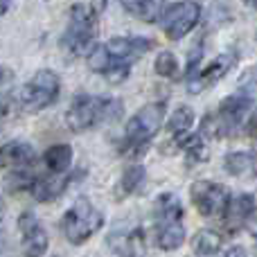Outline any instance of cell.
Returning a JSON list of instances; mask_svg holds the SVG:
<instances>
[{
  "label": "cell",
  "instance_id": "cell-1",
  "mask_svg": "<svg viewBox=\"0 0 257 257\" xmlns=\"http://www.w3.org/2000/svg\"><path fill=\"white\" fill-rule=\"evenodd\" d=\"M154 48V41L145 36H115L106 45H95L88 54V66L93 72L104 75L111 84L126 79L131 63Z\"/></svg>",
  "mask_w": 257,
  "mask_h": 257
},
{
  "label": "cell",
  "instance_id": "cell-2",
  "mask_svg": "<svg viewBox=\"0 0 257 257\" xmlns=\"http://www.w3.org/2000/svg\"><path fill=\"white\" fill-rule=\"evenodd\" d=\"M124 106L120 99L99 97V95H77L66 111V124L72 131H88L104 122H113L122 117Z\"/></svg>",
  "mask_w": 257,
  "mask_h": 257
},
{
  "label": "cell",
  "instance_id": "cell-3",
  "mask_svg": "<svg viewBox=\"0 0 257 257\" xmlns=\"http://www.w3.org/2000/svg\"><path fill=\"white\" fill-rule=\"evenodd\" d=\"M99 3H104V0H95L93 5H72L70 23H68V30L61 39V48L70 57H79L93 48L99 30V12H102Z\"/></svg>",
  "mask_w": 257,
  "mask_h": 257
},
{
  "label": "cell",
  "instance_id": "cell-4",
  "mask_svg": "<svg viewBox=\"0 0 257 257\" xmlns=\"http://www.w3.org/2000/svg\"><path fill=\"white\" fill-rule=\"evenodd\" d=\"M185 241L183 208L174 194H163L156 201V244L163 250H176Z\"/></svg>",
  "mask_w": 257,
  "mask_h": 257
},
{
  "label": "cell",
  "instance_id": "cell-5",
  "mask_svg": "<svg viewBox=\"0 0 257 257\" xmlns=\"http://www.w3.org/2000/svg\"><path fill=\"white\" fill-rule=\"evenodd\" d=\"M102 223H104L102 212L90 201L77 199L70 205V210H66V214L61 217V230L72 246H79L84 241H88L102 228Z\"/></svg>",
  "mask_w": 257,
  "mask_h": 257
},
{
  "label": "cell",
  "instance_id": "cell-6",
  "mask_svg": "<svg viewBox=\"0 0 257 257\" xmlns=\"http://www.w3.org/2000/svg\"><path fill=\"white\" fill-rule=\"evenodd\" d=\"M250 108V99L246 95H230L221 102L217 113L212 115H205L203 126H201V136H208L210 138H219V136H230L235 133L237 128L244 124L246 120V113Z\"/></svg>",
  "mask_w": 257,
  "mask_h": 257
},
{
  "label": "cell",
  "instance_id": "cell-7",
  "mask_svg": "<svg viewBox=\"0 0 257 257\" xmlns=\"http://www.w3.org/2000/svg\"><path fill=\"white\" fill-rule=\"evenodd\" d=\"M59 90H61V79L54 70H39L25 86L21 88L18 102H21L23 111L27 113H39L48 108L50 104L57 102Z\"/></svg>",
  "mask_w": 257,
  "mask_h": 257
},
{
  "label": "cell",
  "instance_id": "cell-8",
  "mask_svg": "<svg viewBox=\"0 0 257 257\" xmlns=\"http://www.w3.org/2000/svg\"><path fill=\"white\" fill-rule=\"evenodd\" d=\"M165 120V102H151L142 106L131 120L126 122V147L133 151L145 149L149 140L158 133Z\"/></svg>",
  "mask_w": 257,
  "mask_h": 257
},
{
  "label": "cell",
  "instance_id": "cell-9",
  "mask_svg": "<svg viewBox=\"0 0 257 257\" xmlns=\"http://www.w3.org/2000/svg\"><path fill=\"white\" fill-rule=\"evenodd\" d=\"M190 199L203 217H221L230 205V190L221 183L196 181L190 187Z\"/></svg>",
  "mask_w": 257,
  "mask_h": 257
},
{
  "label": "cell",
  "instance_id": "cell-10",
  "mask_svg": "<svg viewBox=\"0 0 257 257\" xmlns=\"http://www.w3.org/2000/svg\"><path fill=\"white\" fill-rule=\"evenodd\" d=\"M201 18V5L196 0H178L163 12V30L167 39L178 41L196 27Z\"/></svg>",
  "mask_w": 257,
  "mask_h": 257
},
{
  "label": "cell",
  "instance_id": "cell-11",
  "mask_svg": "<svg viewBox=\"0 0 257 257\" xmlns=\"http://www.w3.org/2000/svg\"><path fill=\"white\" fill-rule=\"evenodd\" d=\"M18 228H21V248L25 257H43L48 250V232H45L43 223L36 219V214L25 212L18 219Z\"/></svg>",
  "mask_w": 257,
  "mask_h": 257
},
{
  "label": "cell",
  "instance_id": "cell-12",
  "mask_svg": "<svg viewBox=\"0 0 257 257\" xmlns=\"http://www.w3.org/2000/svg\"><path fill=\"white\" fill-rule=\"evenodd\" d=\"M232 63H235V54H219V57H214L212 61L205 63L201 70L196 68V70H192L190 75H187V90H190V93H201V90H205L208 86H214L230 70Z\"/></svg>",
  "mask_w": 257,
  "mask_h": 257
},
{
  "label": "cell",
  "instance_id": "cell-13",
  "mask_svg": "<svg viewBox=\"0 0 257 257\" xmlns=\"http://www.w3.org/2000/svg\"><path fill=\"white\" fill-rule=\"evenodd\" d=\"M36 156L32 145L27 142H7L0 147V169L9 174H27V169H32Z\"/></svg>",
  "mask_w": 257,
  "mask_h": 257
},
{
  "label": "cell",
  "instance_id": "cell-14",
  "mask_svg": "<svg viewBox=\"0 0 257 257\" xmlns=\"http://www.w3.org/2000/svg\"><path fill=\"white\" fill-rule=\"evenodd\" d=\"M111 246L115 253L124 257H140L145 253V239H142V230L138 228H128V230H115L111 235Z\"/></svg>",
  "mask_w": 257,
  "mask_h": 257
},
{
  "label": "cell",
  "instance_id": "cell-15",
  "mask_svg": "<svg viewBox=\"0 0 257 257\" xmlns=\"http://www.w3.org/2000/svg\"><path fill=\"white\" fill-rule=\"evenodd\" d=\"M66 187V181L63 176H54V174H48V176H34L30 183V192L36 201L41 203H48V201H54Z\"/></svg>",
  "mask_w": 257,
  "mask_h": 257
},
{
  "label": "cell",
  "instance_id": "cell-16",
  "mask_svg": "<svg viewBox=\"0 0 257 257\" xmlns=\"http://www.w3.org/2000/svg\"><path fill=\"white\" fill-rule=\"evenodd\" d=\"M122 7L142 23H156L165 12V0H120Z\"/></svg>",
  "mask_w": 257,
  "mask_h": 257
},
{
  "label": "cell",
  "instance_id": "cell-17",
  "mask_svg": "<svg viewBox=\"0 0 257 257\" xmlns=\"http://www.w3.org/2000/svg\"><path fill=\"white\" fill-rule=\"evenodd\" d=\"M70 163H72L70 145H52L43 154L45 169H48V174H54V176H63L70 169Z\"/></svg>",
  "mask_w": 257,
  "mask_h": 257
},
{
  "label": "cell",
  "instance_id": "cell-18",
  "mask_svg": "<svg viewBox=\"0 0 257 257\" xmlns=\"http://www.w3.org/2000/svg\"><path fill=\"white\" fill-rule=\"evenodd\" d=\"M255 210V203H253V196L250 194H241L239 199L230 201L226 210V226H230L232 230H239V228L246 226V219L250 217V212Z\"/></svg>",
  "mask_w": 257,
  "mask_h": 257
},
{
  "label": "cell",
  "instance_id": "cell-19",
  "mask_svg": "<svg viewBox=\"0 0 257 257\" xmlns=\"http://www.w3.org/2000/svg\"><path fill=\"white\" fill-rule=\"evenodd\" d=\"M221 244H223V237L219 235L217 230H210V228H205V230L196 232L194 241H192V248H194V253H196V255H201V257H210V255L219 253Z\"/></svg>",
  "mask_w": 257,
  "mask_h": 257
},
{
  "label": "cell",
  "instance_id": "cell-20",
  "mask_svg": "<svg viewBox=\"0 0 257 257\" xmlns=\"http://www.w3.org/2000/svg\"><path fill=\"white\" fill-rule=\"evenodd\" d=\"M192 122H194V113H192V108L187 106H181L174 111V115L169 117L167 122V131L174 136V140L181 136H185V133H190L192 128Z\"/></svg>",
  "mask_w": 257,
  "mask_h": 257
},
{
  "label": "cell",
  "instance_id": "cell-21",
  "mask_svg": "<svg viewBox=\"0 0 257 257\" xmlns=\"http://www.w3.org/2000/svg\"><path fill=\"white\" fill-rule=\"evenodd\" d=\"M142 181H145V167H140V165H133V167H128L126 172L122 174V178H120V192H122V196L133 194V192H136L138 187L142 185Z\"/></svg>",
  "mask_w": 257,
  "mask_h": 257
},
{
  "label": "cell",
  "instance_id": "cell-22",
  "mask_svg": "<svg viewBox=\"0 0 257 257\" xmlns=\"http://www.w3.org/2000/svg\"><path fill=\"white\" fill-rule=\"evenodd\" d=\"M223 167H226L230 174H235V176H241V174H246L250 167H253V156L244 154V151L230 154V156H226V160H223Z\"/></svg>",
  "mask_w": 257,
  "mask_h": 257
},
{
  "label": "cell",
  "instance_id": "cell-23",
  "mask_svg": "<svg viewBox=\"0 0 257 257\" xmlns=\"http://www.w3.org/2000/svg\"><path fill=\"white\" fill-rule=\"evenodd\" d=\"M154 68H156V75L167 77V79H172V77L178 75V61L172 52H160Z\"/></svg>",
  "mask_w": 257,
  "mask_h": 257
},
{
  "label": "cell",
  "instance_id": "cell-24",
  "mask_svg": "<svg viewBox=\"0 0 257 257\" xmlns=\"http://www.w3.org/2000/svg\"><path fill=\"white\" fill-rule=\"evenodd\" d=\"M246 228H248V232L253 237H257V208L250 212V217L246 219Z\"/></svg>",
  "mask_w": 257,
  "mask_h": 257
},
{
  "label": "cell",
  "instance_id": "cell-25",
  "mask_svg": "<svg viewBox=\"0 0 257 257\" xmlns=\"http://www.w3.org/2000/svg\"><path fill=\"white\" fill-rule=\"evenodd\" d=\"M223 257H246V253H244V248H239V246H232Z\"/></svg>",
  "mask_w": 257,
  "mask_h": 257
},
{
  "label": "cell",
  "instance_id": "cell-26",
  "mask_svg": "<svg viewBox=\"0 0 257 257\" xmlns=\"http://www.w3.org/2000/svg\"><path fill=\"white\" fill-rule=\"evenodd\" d=\"M9 5H12V0H0V16H3V14L9 9Z\"/></svg>",
  "mask_w": 257,
  "mask_h": 257
},
{
  "label": "cell",
  "instance_id": "cell-27",
  "mask_svg": "<svg viewBox=\"0 0 257 257\" xmlns=\"http://www.w3.org/2000/svg\"><path fill=\"white\" fill-rule=\"evenodd\" d=\"M9 77H12V75H9V72H7V70H5V68H3V66H0V84H3V81H7V79H9Z\"/></svg>",
  "mask_w": 257,
  "mask_h": 257
},
{
  "label": "cell",
  "instance_id": "cell-28",
  "mask_svg": "<svg viewBox=\"0 0 257 257\" xmlns=\"http://www.w3.org/2000/svg\"><path fill=\"white\" fill-rule=\"evenodd\" d=\"M250 133H255L257 136V113H255V117H253V122H250V128H248Z\"/></svg>",
  "mask_w": 257,
  "mask_h": 257
}]
</instances>
